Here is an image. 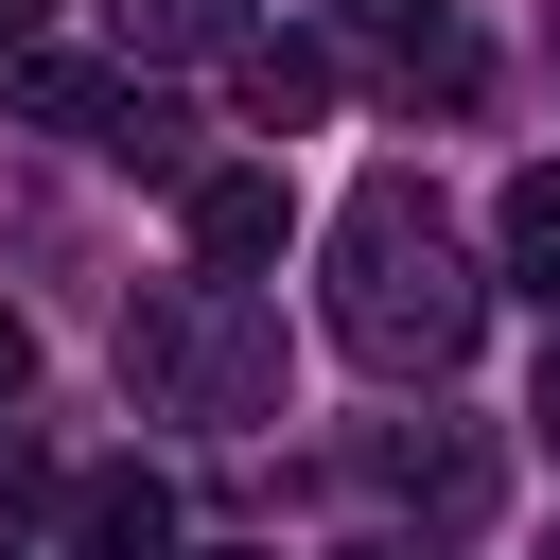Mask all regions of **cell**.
Returning a JSON list of instances; mask_svg holds the SVG:
<instances>
[{"label":"cell","mask_w":560,"mask_h":560,"mask_svg":"<svg viewBox=\"0 0 560 560\" xmlns=\"http://www.w3.org/2000/svg\"><path fill=\"white\" fill-rule=\"evenodd\" d=\"M105 35L140 70H192V52H245V0H105Z\"/></svg>","instance_id":"8"},{"label":"cell","mask_w":560,"mask_h":560,"mask_svg":"<svg viewBox=\"0 0 560 560\" xmlns=\"http://www.w3.org/2000/svg\"><path fill=\"white\" fill-rule=\"evenodd\" d=\"M280 385H298V350H280V298H245L228 262H192V280H140V298H122V402H140V420L245 438V420H280Z\"/></svg>","instance_id":"2"},{"label":"cell","mask_w":560,"mask_h":560,"mask_svg":"<svg viewBox=\"0 0 560 560\" xmlns=\"http://www.w3.org/2000/svg\"><path fill=\"white\" fill-rule=\"evenodd\" d=\"M368 490H385V508H420V525H472L508 472H490V438H472V420H385V438H368Z\"/></svg>","instance_id":"4"},{"label":"cell","mask_w":560,"mask_h":560,"mask_svg":"<svg viewBox=\"0 0 560 560\" xmlns=\"http://www.w3.org/2000/svg\"><path fill=\"white\" fill-rule=\"evenodd\" d=\"M175 192H192V262H228V280H262V262H280V228H298V210H280V175H245V158H228V175H175Z\"/></svg>","instance_id":"6"},{"label":"cell","mask_w":560,"mask_h":560,"mask_svg":"<svg viewBox=\"0 0 560 560\" xmlns=\"http://www.w3.org/2000/svg\"><path fill=\"white\" fill-rule=\"evenodd\" d=\"M472 332H490V280H472L455 210L420 175H350V210H332V350L385 368V385H455Z\"/></svg>","instance_id":"1"},{"label":"cell","mask_w":560,"mask_h":560,"mask_svg":"<svg viewBox=\"0 0 560 560\" xmlns=\"http://www.w3.org/2000/svg\"><path fill=\"white\" fill-rule=\"evenodd\" d=\"M18 105L52 122V140H105L122 175H192V122L140 88V52L105 70V52H18Z\"/></svg>","instance_id":"3"},{"label":"cell","mask_w":560,"mask_h":560,"mask_svg":"<svg viewBox=\"0 0 560 560\" xmlns=\"http://www.w3.org/2000/svg\"><path fill=\"white\" fill-rule=\"evenodd\" d=\"M52 508H70V490H52V455H35V438H18V420H0V560H18V542H35V525H52Z\"/></svg>","instance_id":"10"},{"label":"cell","mask_w":560,"mask_h":560,"mask_svg":"<svg viewBox=\"0 0 560 560\" xmlns=\"http://www.w3.org/2000/svg\"><path fill=\"white\" fill-rule=\"evenodd\" d=\"M35 35H52V0H0V52H35Z\"/></svg>","instance_id":"13"},{"label":"cell","mask_w":560,"mask_h":560,"mask_svg":"<svg viewBox=\"0 0 560 560\" xmlns=\"http://www.w3.org/2000/svg\"><path fill=\"white\" fill-rule=\"evenodd\" d=\"M542 70H560V18H542Z\"/></svg>","instance_id":"16"},{"label":"cell","mask_w":560,"mask_h":560,"mask_svg":"<svg viewBox=\"0 0 560 560\" xmlns=\"http://www.w3.org/2000/svg\"><path fill=\"white\" fill-rule=\"evenodd\" d=\"M490 245H508V280H525V298L560 315V158H525V175H508V210H490Z\"/></svg>","instance_id":"9"},{"label":"cell","mask_w":560,"mask_h":560,"mask_svg":"<svg viewBox=\"0 0 560 560\" xmlns=\"http://www.w3.org/2000/svg\"><path fill=\"white\" fill-rule=\"evenodd\" d=\"M350 560H438V542H402V525H385V542H350Z\"/></svg>","instance_id":"14"},{"label":"cell","mask_w":560,"mask_h":560,"mask_svg":"<svg viewBox=\"0 0 560 560\" xmlns=\"http://www.w3.org/2000/svg\"><path fill=\"white\" fill-rule=\"evenodd\" d=\"M542 438H560V332H542Z\"/></svg>","instance_id":"15"},{"label":"cell","mask_w":560,"mask_h":560,"mask_svg":"<svg viewBox=\"0 0 560 560\" xmlns=\"http://www.w3.org/2000/svg\"><path fill=\"white\" fill-rule=\"evenodd\" d=\"M18 560H35V542H18Z\"/></svg>","instance_id":"17"},{"label":"cell","mask_w":560,"mask_h":560,"mask_svg":"<svg viewBox=\"0 0 560 560\" xmlns=\"http://www.w3.org/2000/svg\"><path fill=\"white\" fill-rule=\"evenodd\" d=\"M18 385H35V315L0 298V402H18Z\"/></svg>","instance_id":"12"},{"label":"cell","mask_w":560,"mask_h":560,"mask_svg":"<svg viewBox=\"0 0 560 560\" xmlns=\"http://www.w3.org/2000/svg\"><path fill=\"white\" fill-rule=\"evenodd\" d=\"M70 560H175V490L140 472V455H105V472H70Z\"/></svg>","instance_id":"5"},{"label":"cell","mask_w":560,"mask_h":560,"mask_svg":"<svg viewBox=\"0 0 560 560\" xmlns=\"http://www.w3.org/2000/svg\"><path fill=\"white\" fill-rule=\"evenodd\" d=\"M332 35H368V52H420V35H455V0H332Z\"/></svg>","instance_id":"11"},{"label":"cell","mask_w":560,"mask_h":560,"mask_svg":"<svg viewBox=\"0 0 560 560\" xmlns=\"http://www.w3.org/2000/svg\"><path fill=\"white\" fill-rule=\"evenodd\" d=\"M228 88H245V122H262V140H298V122L332 105V52H315V35H245V52H228Z\"/></svg>","instance_id":"7"}]
</instances>
